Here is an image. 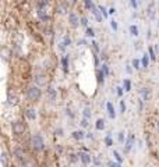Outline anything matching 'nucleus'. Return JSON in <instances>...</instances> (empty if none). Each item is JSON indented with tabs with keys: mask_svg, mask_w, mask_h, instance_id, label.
<instances>
[{
	"mask_svg": "<svg viewBox=\"0 0 159 167\" xmlns=\"http://www.w3.org/2000/svg\"><path fill=\"white\" fill-rule=\"evenodd\" d=\"M41 96H42V92L38 86H31V88L28 89V92H27V98H28L31 102H37V100H39Z\"/></svg>",
	"mask_w": 159,
	"mask_h": 167,
	"instance_id": "1",
	"label": "nucleus"
},
{
	"mask_svg": "<svg viewBox=\"0 0 159 167\" xmlns=\"http://www.w3.org/2000/svg\"><path fill=\"white\" fill-rule=\"evenodd\" d=\"M31 145H32V149H35V151H42L45 148V141L41 135H34L31 138Z\"/></svg>",
	"mask_w": 159,
	"mask_h": 167,
	"instance_id": "2",
	"label": "nucleus"
},
{
	"mask_svg": "<svg viewBox=\"0 0 159 167\" xmlns=\"http://www.w3.org/2000/svg\"><path fill=\"white\" fill-rule=\"evenodd\" d=\"M78 157H80V160H81V162L85 164V166H88V164L92 162V157H91V155H90V153H87V152H80V153H78Z\"/></svg>",
	"mask_w": 159,
	"mask_h": 167,
	"instance_id": "3",
	"label": "nucleus"
},
{
	"mask_svg": "<svg viewBox=\"0 0 159 167\" xmlns=\"http://www.w3.org/2000/svg\"><path fill=\"white\" fill-rule=\"evenodd\" d=\"M126 148H124V152L126 153H128V152L131 151V148H133V145H134V135L133 134H130L128 137H127V141H126Z\"/></svg>",
	"mask_w": 159,
	"mask_h": 167,
	"instance_id": "4",
	"label": "nucleus"
},
{
	"mask_svg": "<svg viewBox=\"0 0 159 167\" xmlns=\"http://www.w3.org/2000/svg\"><path fill=\"white\" fill-rule=\"evenodd\" d=\"M13 131H14V134H22L25 131V125L22 124V122L17 121L13 124Z\"/></svg>",
	"mask_w": 159,
	"mask_h": 167,
	"instance_id": "5",
	"label": "nucleus"
},
{
	"mask_svg": "<svg viewBox=\"0 0 159 167\" xmlns=\"http://www.w3.org/2000/svg\"><path fill=\"white\" fill-rule=\"evenodd\" d=\"M80 21H81V20H78V17L75 16L74 13H70V14H69V22L71 24V27H74V28H75V27H78V25L81 24Z\"/></svg>",
	"mask_w": 159,
	"mask_h": 167,
	"instance_id": "6",
	"label": "nucleus"
},
{
	"mask_svg": "<svg viewBox=\"0 0 159 167\" xmlns=\"http://www.w3.org/2000/svg\"><path fill=\"white\" fill-rule=\"evenodd\" d=\"M38 17H39L42 21H49V16H48V11H46V10L42 7V6H39V8H38Z\"/></svg>",
	"mask_w": 159,
	"mask_h": 167,
	"instance_id": "7",
	"label": "nucleus"
},
{
	"mask_svg": "<svg viewBox=\"0 0 159 167\" xmlns=\"http://www.w3.org/2000/svg\"><path fill=\"white\" fill-rule=\"evenodd\" d=\"M7 102H8V105H13V106L18 105V98H17V95L16 94H11V92H8V95H7Z\"/></svg>",
	"mask_w": 159,
	"mask_h": 167,
	"instance_id": "8",
	"label": "nucleus"
},
{
	"mask_svg": "<svg viewBox=\"0 0 159 167\" xmlns=\"http://www.w3.org/2000/svg\"><path fill=\"white\" fill-rule=\"evenodd\" d=\"M106 110H107V114H109L110 118L116 117V111H114V106H113V103H112V102L106 103Z\"/></svg>",
	"mask_w": 159,
	"mask_h": 167,
	"instance_id": "9",
	"label": "nucleus"
},
{
	"mask_svg": "<svg viewBox=\"0 0 159 167\" xmlns=\"http://www.w3.org/2000/svg\"><path fill=\"white\" fill-rule=\"evenodd\" d=\"M140 94H141V96H143V100H144V102H147L148 99H149V96H151V92H149V89H147V88L140 89Z\"/></svg>",
	"mask_w": 159,
	"mask_h": 167,
	"instance_id": "10",
	"label": "nucleus"
},
{
	"mask_svg": "<svg viewBox=\"0 0 159 167\" xmlns=\"http://www.w3.org/2000/svg\"><path fill=\"white\" fill-rule=\"evenodd\" d=\"M91 11H92V14H94V16H95V18H96V20H98L99 22H102L103 16H102V13H101V10H99V8L94 7L92 10H91Z\"/></svg>",
	"mask_w": 159,
	"mask_h": 167,
	"instance_id": "11",
	"label": "nucleus"
},
{
	"mask_svg": "<svg viewBox=\"0 0 159 167\" xmlns=\"http://www.w3.org/2000/svg\"><path fill=\"white\" fill-rule=\"evenodd\" d=\"M87 135L84 131H74L73 132V138L74 139H77V141H81V139H84Z\"/></svg>",
	"mask_w": 159,
	"mask_h": 167,
	"instance_id": "12",
	"label": "nucleus"
},
{
	"mask_svg": "<svg viewBox=\"0 0 159 167\" xmlns=\"http://www.w3.org/2000/svg\"><path fill=\"white\" fill-rule=\"evenodd\" d=\"M25 116H27L29 120H35V118H37V111H35V109H27V110H25Z\"/></svg>",
	"mask_w": 159,
	"mask_h": 167,
	"instance_id": "13",
	"label": "nucleus"
},
{
	"mask_svg": "<svg viewBox=\"0 0 159 167\" xmlns=\"http://www.w3.org/2000/svg\"><path fill=\"white\" fill-rule=\"evenodd\" d=\"M61 65H63L64 73H67V71H69V56H63V57H61Z\"/></svg>",
	"mask_w": 159,
	"mask_h": 167,
	"instance_id": "14",
	"label": "nucleus"
},
{
	"mask_svg": "<svg viewBox=\"0 0 159 167\" xmlns=\"http://www.w3.org/2000/svg\"><path fill=\"white\" fill-rule=\"evenodd\" d=\"M149 59H151V57H149V54H147V53L143 56V59H141V64H143L144 68H147L148 67V64H149Z\"/></svg>",
	"mask_w": 159,
	"mask_h": 167,
	"instance_id": "15",
	"label": "nucleus"
},
{
	"mask_svg": "<svg viewBox=\"0 0 159 167\" xmlns=\"http://www.w3.org/2000/svg\"><path fill=\"white\" fill-rule=\"evenodd\" d=\"M95 128L98 131H102L103 128H105V121H103L102 118H99V120H96V124H95Z\"/></svg>",
	"mask_w": 159,
	"mask_h": 167,
	"instance_id": "16",
	"label": "nucleus"
},
{
	"mask_svg": "<svg viewBox=\"0 0 159 167\" xmlns=\"http://www.w3.org/2000/svg\"><path fill=\"white\" fill-rule=\"evenodd\" d=\"M14 155L17 156V159H20V160H22V162H25V160H24L25 153L21 151V149H16V151H14Z\"/></svg>",
	"mask_w": 159,
	"mask_h": 167,
	"instance_id": "17",
	"label": "nucleus"
},
{
	"mask_svg": "<svg viewBox=\"0 0 159 167\" xmlns=\"http://www.w3.org/2000/svg\"><path fill=\"white\" fill-rule=\"evenodd\" d=\"M123 88H124L126 92H130L131 91V81L130 79H124V81H123Z\"/></svg>",
	"mask_w": 159,
	"mask_h": 167,
	"instance_id": "18",
	"label": "nucleus"
},
{
	"mask_svg": "<svg viewBox=\"0 0 159 167\" xmlns=\"http://www.w3.org/2000/svg\"><path fill=\"white\" fill-rule=\"evenodd\" d=\"M98 81L101 82V84H103V82H105V73L102 71V68L98 70Z\"/></svg>",
	"mask_w": 159,
	"mask_h": 167,
	"instance_id": "19",
	"label": "nucleus"
},
{
	"mask_svg": "<svg viewBox=\"0 0 159 167\" xmlns=\"http://www.w3.org/2000/svg\"><path fill=\"white\" fill-rule=\"evenodd\" d=\"M85 36H87V38H94V36H95V32H94V29H92V28H88V27H87V31H85Z\"/></svg>",
	"mask_w": 159,
	"mask_h": 167,
	"instance_id": "20",
	"label": "nucleus"
},
{
	"mask_svg": "<svg viewBox=\"0 0 159 167\" xmlns=\"http://www.w3.org/2000/svg\"><path fill=\"white\" fill-rule=\"evenodd\" d=\"M130 33L133 36H138V28L135 27V25H131L130 27Z\"/></svg>",
	"mask_w": 159,
	"mask_h": 167,
	"instance_id": "21",
	"label": "nucleus"
},
{
	"mask_svg": "<svg viewBox=\"0 0 159 167\" xmlns=\"http://www.w3.org/2000/svg\"><path fill=\"white\" fill-rule=\"evenodd\" d=\"M148 54H149V57H151V60H155L156 59V54H155V50H154V48H148Z\"/></svg>",
	"mask_w": 159,
	"mask_h": 167,
	"instance_id": "22",
	"label": "nucleus"
},
{
	"mask_svg": "<svg viewBox=\"0 0 159 167\" xmlns=\"http://www.w3.org/2000/svg\"><path fill=\"white\" fill-rule=\"evenodd\" d=\"M105 145H106V146H112V145H113V141H112V137H110V134L106 135V138H105Z\"/></svg>",
	"mask_w": 159,
	"mask_h": 167,
	"instance_id": "23",
	"label": "nucleus"
},
{
	"mask_svg": "<svg viewBox=\"0 0 159 167\" xmlns=\"http://www.w3.org/2000/svg\"><path fill=\"white\" fill-rule=\"evenodd\" d=\"M131 64H133V67H134L135 70L141 68V67H140V65H143V64H141V61H140L138 59H134V60H133V63H131Z\"/></svg>",
	"mask_w": 159,
	"mask_h": 167,
	"instance_id": "24",
	"label": "nucleus"
},
{
	"mask_svg": "<svg viewBox=\"0 0 159 167\" xmlns=\"http://www.w3.org/2000/svg\"><path fill=\"white\" fill-rule=\"evenodd\" d=\"M61 43H63V45H64L66 48L71 45V39H70V36H67V35H66V36L63 38V42H61Z\"/></svg>",
	"mask_w": 159,
	"mask_h": 167,
	"instance_id": "25",
	"label": "nucleus"
},
{
	"mask_svg": "<svg viewBox=\"0 0 159 167\" xmlns=\"http://www.w3.org/2000/svg\"><path fill=\"white\" fill-rule=\"evenodd\" d=\"M82 114H84V117H85V118H88V120H90V118H91V109H90V107H85V109H84V111H82Z\"/></svg>",
	"mask_w": 159,
	"mask_h": 167,
	"instance_id": "26",
	"label": "nucleus"
},
{
	"mask_svg": "<svg viewBox=\"0 0 159 167\" xmlns=\"http://www.w3.org/2000/svg\"><path fill=\"white\" fill-rule=\"evenodd\" d=\"M85 7L88 8V10H92V8L95 7V4L92 0H85Z\"/></svg>",
	"mask_w": 159,
	"mask_h": 167,
	"instance_id": "27",
	"label": "nucleus"
},
{
	"mask_svg": "<svg viewBox=\"0 0 159 167\" xmlns=\"http://www.w3.org/2000/svg\"><path fill=\"white\" fill-rule=\"evenodd\" d=\"M113 156H114V159L117 160L119 163H122V162H123V157L120 156V153H119L117 151H113Z\"/></svg>",
	"mask_w": 159,
	"mask_h": 167,
	"instance_id": "28",
	"label": "nucleus"
},
{
	"mask_svg": "<svg viewBox=\"0 0 159 167\" xmlns=\"http://www.w3.org/2000/svg\"><path fill=\"white\" fill-rule=\"evenodd\" d=\"M147 13H148V16H149V18H154V3L148 7V11Z\"/></svg>",
	"mask_w": 159,
	"mask_h": 167,
	"instance_id": "29",
	"label": "nucleus"
},
{
	"mask_svg": "<svg viewBox=\"0 0 159 167\" xmlns=\"http://www.w3.org/2000/svg\"><path fill=\"white\" fill-rule=\"evenodd\" d=\"M99 10H101V13H102V16L105 17V18H106V17H107V16H109V11L106 10V7H103V6H101V7H99Z\"/></svg>",
	"mask_w": 159,
	"mask_h": 167,
	"instance_id": "30",
	"label": "nucleus"
},
{
	"mask_svg": "<svg viewBox=\"0 0 159 167\" xmlns=\"http://www.w3.org/2000/svg\"><path fill=\"white\" fill-rule=\"evenodd\" d=\"M35 79H37V82L39 84V85H45V84H46V79H43V77H41V75H39V77H37Z\"/></svg>",
	"mask_w": 159,
	"mask_h": 167,
	"instance_id": "31",
	"label": "nucleus"
},
{
	"mask_svg": "<svg viewBox=\"0 0 159 167\" xmlns=\"http://www.w3.org/2000/svg\"><path fill=\"white\" fill-rule=\"evenodd\" d=\"M120 113H126V103H124V100H120Z\"/></svg>",
	"mask_w": 159,
	"mask_h": 167,
	"instance_id": "32",
	"label": "nucleus"
},
{
	"mask_svg": "<svg viewBox=\"0 0 159 167\" xmlns=\"http://www.w3.org/2000/svg\"><path fill=\"white\" fill-rule=\"evenodd\" d=\"M117 138H119V142H120V143L124 142V131H120V132H119Z\"/></svg>",
	"mask_w": 159,
	"mask_h": 167,
	"instance_id": "33",
	"label": "nucleus"
},
{
	"mask_svg": "<svg viewBox=\"0 0 159 167\" xmlns=\"http://www.w3.org/2000/svg\"><path fill=\"white\" fill-rule=\"evenodd\" d=\"M110 27H112V29H113V31H117V29H119L117 22H116L114 20H112V21H110Z\"/></svg>",
	"mask_w": 159,
	"mask_h": 167,
	"instance_id": "34",
	"label": "nucleus"
},
{
	"mask_svg": "<svg viewBox=\"0 0 159 167\" xmlns=\"http://www.w3.org/2000/svg\"><path fill=\"white\" fill-rule=\"evenodd\" d=\"M107 167H122V163H114V162H109L107 163Z\"/></svg>",
	"mask_w": 159,
	"mask_h": 167,
	"instance_id": "35",
	"label": "nucleus"
},
{
	"mask_svg": "<svg viewBox=\"0 0 159 167\" xmlns=\"http://www.w3.org/2000/svg\"><path fill=\"white\" fill-rule=\"evenodd\" d=\"M102 71L105 73V75H109V67H107V64H102Z\"/></svg>",
	"mask_w": 159,
	"mask_h": 167,
	"instance_id": "36",
	"label": "nucleus"
},
{
	"mask_svg": "<svg viewBox=\"0 0 159 167\" xmlns=\"http://www.w3.org/2000/svg\"><path fill=\"white\" fill-rule=\"evenodd\" d=\"M130 4H131V7L134 8V10L138 8V3H137V0H130Z\"/></svg>",
	"mask_w": 159,
	"mask_h": 167,
	"instance_id": "37",
	"label": "nucleus"
},
{
	"mask_svg": "<svg viewBox=\"0 0 159 167\" xmlns=\"http://www.w3.org/2000/svg\"><path fill=\"white\" fill-rule=\"evenodd\" d=\"M91 45H92V48H94V50H95V52L98 53V52H99V46H98V43H96L95 41H92V42H91Z\"/></svg>",
	"mask_w": 159,
	"mask_h": 167,
	"instance_id": "38",
	"label": "nucleus"
},
{
	"mask_svg": "<svg viewBox=\"0 0 159 167\" xmlns=\"http://www.w3.org/2000/svg\"><path fill=\"white\" fill-rule=\"evenodd\" d=\"M81 25L82 27H88V20H87L85 17H82L81 18Z\"/></svg>",
	"mask_w": 159,
	"mask_h": 167,
	"instance_id": "39",
	"label": "nucleus"
},
{
	"mask_svg": "<svg viewBox=\"0 0 159 167\" xmlns=\"http://www.w3.org/2000/svg\"><path fill=\"white\" fill-rule=\"evenodd\" d=\"M116 92H117V96H120V98H122L123 96V89H124V88H120V86H117V88H116Z\"/></svg>",
	"mask_w": 159,
	"mask_h": 167,
	"instance_id": "40",
	"label": "nucleus"
},
{
	"mask_svg": "<svg viewBox=\"0 0 159 167\" xmlns=\"http://www.w3.org/2000/svg\"><path fill=\"white\" fill-rule=\"evenodd\" d=\"M24 167H35L34 162H24Z\"/></svg>",
	"mask_w": 159,
	"mask_h": 167,
	"instance_id": "41",
	"label": "nucleus"
},
{
	"mask_svg": "<svg viewBox=\"0 0 159 167\" xmlns=\"http://www.w3.org/2000/svg\"><path fill=\"white\" fill-rule=\"evenodd\" d=\"M81 125L82 127H88V118H85V117L82 118V120H81Z\"/></svg>",
	"mask_w": 159,
	"mask_h": 167,
	"instance_id": "42",
	"label": "nucleus"
},
{
	"mask_svg": "<svg viewBox=\"0 0 159 167\" xmlns=\"http://www.w3.org/2000/svg\"><path fill=\"white\" fill-rule=\"evenodd\" d=\"M57 11L60 13V14H64V13H66V7H64V6H60V7L57 8Z\"/></svg>",
	"mask_w": 159,
	"mask_h": 167,
	"instance_id": "43",
	"label": "nucleus"
},
{
	"mask_svg": "<svg viewBox=\"0 0 159 167\" xmlns=\"http://www.w3.org/2000/svg\"><path fill=\"white\" fill-rule=\"evenodd\" d=\"M49 94L52 95V98H53V99L56 98V94H54V91H53V88H49Z\"/></svg>",
	"mask_w": 159,
	"mask_h": 167,
	"instance_id": "44",
	"label": "nucleus"
},
{
	"mask_svg": "<svg viewBox=\"0 0 159 167\" xmlns=\"http://www.w3.org/2000/svg\"><path fill=\"white\" fill-rule=\"evenodd\" d=\"M1 162H3V164H6V162H7V157H6V153H3V155H1Z\"/></svg>",
	"mask_w": 159,
	"mask_h": 167,
	"instance_id": "45",
	"label": "nucleus"
},
{
	"mask_svg": "<svg viewBox=\"0 0 159 167\" xmlns=\"http://www.w3.org/2000/svg\"><path fill=\"white\" fill-rule=\"evenodd\" d=\"M126 71H127L128 74L133 73V68H131V65H127V67H126Z\"/></svg>",
	"mask_w": 159,
	"mask_h": 167,
	"instance_id": "46",
	"label": "nucleus"
},
{
	"mask_svg": "<svg viewBox=\"0 0 159 167\" xmlns=\"http://www.w3.org/2000/svg\"><path fill=\"white\" fill-rule=\"evenodd\" d=\"M94 60H95V65H99V57H98V56H95V57H94Z\"/></svg>",
	"mask_w": 159,
	"mask_h": 167,
	"instance_id": "47",
	"label": "nucleus"
},
{
	"mask_svg": "<svg viewBox=\"0 0 159 167\" xmlns=\"http://www.w3.org/2000/svg\"><path fill=\"white\" fill-rule=\"evenodd\" d=\"M67 116H70V118H74V114L71 113V110H69V109H67Z\"/></svg>",
	"mask_w": 159,
	"mask_h": 167,
	"instance_id": "48",
	"label": "nucleus"
},
{
	"mask_svg": "<svg viewBox=\"0 0 159 167\" xmlns=\"http://www.w3.org/2000/svg\"><path fill=\"white\" fill-rule=\"evenodd\" d=\"M114 13H116V8H114V7L109 8V14H114Z\"/></svg>",
	"mask_w": 159,
	"mask_h": 167,
	"instance_id": "49",
	"label": "nucleus"
},
{
	"mask_svg": "<svg viewBox=\"0 0 159 167\" xmlns=\"http://www.w3.org/2000/svg\"><path fill=\"white\" fill-rule=\"evenodd\" d=\"M61 132H63V130H61V128H59V130H56V134H57V135H63V134H61Z\"/></svg>",
	"mask_w": 159,
	"mask_h": 167,
	"instance_id": "50",
	"label": "nucleus"
},
{
	"mask_svg": "<svg viewBox=\"0 0 159 167\" xmlns=\"http://www.w3.org/2000/svg\"><path fill=\"white\" fill-rule=\"evenodd\" d=\"M78 45H87V42L82 39V41H78Z\"/></svg>",
	"mask_w": 159,
	"mask_h": 167,
	"instance_id": "51",
	"label": "nucleus"
},
{
	"mask_svg": "<svg viewBox=\"0 0 159 167\" xmlns=\"http://www.w3.org/2000/svg\"><path fill=\"white\" fill-rule=\"evenodd\" d=\"M87 138H88V139H94V135H92V134H87Z\"/></svg>",
	"mask_w": 159,
	"mask_h": 167,
	"instance_id": "52",
	"label": "nucleus"
},
{
	"mask_svg": "<svg viewBox=\"0 0 159 167\" xmlns=\"http://www.w3.org/2000/svg\"><path fill=\"white\" fill-rule=\"evenodd\" d=\"M143 1H147V0H143Z\"/></svg>",
	"mask_w": 159,
	"mask_h": 167,
	"instance_id": "53",
	"label": "nucleus"
},
{
	"mask_svg": "<svg viewBox=\"0 0 159 167\" xmlns=\"http://www.w3.org/2000/svg\"><path fill=\"white\" fill-rule=\"evenodd\" d=\"M158 125H159V122H158Z\"/></svg>",
	"mask_w": 159,
	"mask_h": 167,
	"instance_id": "54",
	"label": "nucleus"
}]
</instances>
